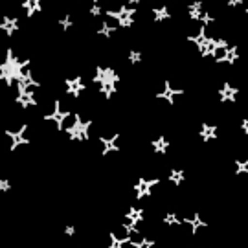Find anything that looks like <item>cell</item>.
I'll use <instances>...</instances> for the list:
<instances>
[{
  "label": "cell",
  "mask_w": 248,
  "mask_h": 248,
  "mask_svg": "<svg viewBox=\"0 0 248 248\" xmlns=\"http://www.w3.org/2000/svg\"><path fill=\"white\" fill-rule=\"evenodd\" d=\"M76 107H78V96H76V90H68L61 94L57 98V116H64L76 112Z\"/></svg>",
  "instance_id": "obj_1"
},
{
  "label": "cell",
  "mask_w": 248,
  "mask_h": 248,
  "mask_svg": "<svg viewBox=\"0 0 248 248\" xmlns=\"http://www.w3.org/2000/svg\"><path fill=\"white\" fill-rule=\"evenodd\" d=\"M57 118H59V131H62V133H76L79 129V120H78L76 112L57 116Z\"/></svg>",
  "instance_id": "obj_2"
},
{
  "label": "cell",
  "mask_w": 248,
  "mask_h": 248,
  "mask_svg": "<svg viewBox=\"0 0 248 248\" xmlns=\"http://www.w3.org/2000/svg\"><path fill=\"white\" fill-rule=\"evenodd\" d=\"M37 107H39L43 118H55L57 116V99L53 98V96L45 98Z\"/></svg>",
  "instance_id": "obj_3"
},
{
  "label": "cell",
  "mask_w": 248,
  "mask_h": 248,
  "mask_svg": "<svg viewBox=\"0 0 248 248\" xmlns=\"http://www.w3.org/2000/svg\"><path fill=\"white\" fill-rule=\"evenodd\" d=\"M129 230H131V228H127L122 222H116V221L112 222L110 228H108V232H110V235H112V239H114L116 245L129 239Z\"/></svg>",
  "instance_id": "obj_4"
},
{
  "label": "cell",
  "mask_w": 248,
  "mask_h": 248,
  "mask_svg": "<svg viewBox=\"0 0 248 248\" xmlns=\"http://www.w3.org/2000/svg\"><path fill=\"white\" fill-rule=\"evenodd\" d=\"M103 18H105V31H116L124 26L120 15H103Z\"/></svg>",
  "instance_id": "obj_5"
},
{
  "label": "cell",
  "mask_w": 248,
  "mask_h": 248,
  "mask_svg": "<svg viewBox=\"0 0 248 248\" xmlns=\"http://www.w3.org/2000/svg\"><path fill=\"white\" fill-rule=\"evenodd\" d=\"M133 245H136V247H143V245H147V241H145V235H143L142 232L134 230V228H131L129 230V239Z\"/></svg>",
  "instance_id": "obj_6"
},
{
  "label": "cell",
  "mask_w": 248,
  "mask_h": 248,
  "mask_svg": "<svg viewBox=\"0 0 248 248\" xmlns=\"http://www.w3.org/2000/svg\"><path fill=\"white\" fill-rule=\"evenodd\" d=\"M213 59H215V62L219 61H224V59H228V50H226V46L224 45H217L215 48H213Z\"/></svg>",
  "instance_id": "obj_7"
},
{
  "label": "cell",
  "mask_w": 248,
  "mask_h": 248,
  "mask_svg": "<svg viewBox=\"0 0 248 248\" xmlns=\"http://www.w3.org/2000/svg\"><path fill=\"white\" fill-rule=\"evenodd\" d=\"M116 248H142V247H136V245H133L131 241H124V243H118Z\"/></svg>",
  "instance_id": "obj_8"
}]
</instances>
